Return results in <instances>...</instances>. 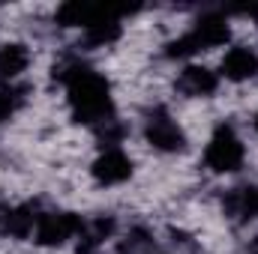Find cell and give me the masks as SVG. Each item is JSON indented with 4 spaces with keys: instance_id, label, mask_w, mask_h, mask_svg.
<instances>
[{
    "instance_id": "8",
    "label": "cell",
    "mask_w": 258,
    "mask_h": 254,
    "mask_svg": "<svg viewBox=\"0 0 258 254\" xmlns=\"http://www.w3.org/2000/svg\"><path fill=\"white\" fill-rule=\"evenodd\" d=\"M225 212L240 218V221H252L258 218V186H240L225 194Z\"/></svg>"
},
{
    "instance_id": "9",
    "label": "cell",
    "mask_w": 258,
    "mask_h": 254,
    "mask_svg": "<svg viewBox=\"0 0 258 254\" xmlns=\"http://www.w3.org/2000/svg\"><path fill=\"white\" fill-rule=\"evenodd\" d=\"M36 221H39V212H36V203H21V206H12L6 209V224H3V233L15 236V239H24L36 230Z\"/></svg>"
},
{
    "instance_id": "7",
    "label": "cell",
    "mask_w": 258,
    "mask_h": 254,
    "mask_svg": "<svg viewBox=\"0 0 258 254\" xmlns=\"http://www.w3.org/2000/svg\"><path fill=\"white\" fill-rule=\"evenodd\" d=\"M222 75L228 81H249V78H255L258 75V54L249 51V48H243V45L231 48L222 57Z\"/></svg>"
},
{
    "instance_id": "14",
    "label": "cell",
    "mask_w": 258,
    "mask_h": 254,
    "mask_svg": "<svg viewBox=\"0 0 258 254\" xmlns=\"http://www.w3.org/2000/svg\"><path fill=\"white\" fill-rule=\"evenodd\" d=\"M24 93H27L24 87H18V84H12V81H0V123L9 120V117L21 108Z\"/></svg>"
},
{
    "instance_id": "2",
    "label": "cell",
    "mask_w": 258,
    "mask_h": 254,
    "mask_svg": "<svg viewBox=\"0 0 258 254\" xmlns=\"http://www.w3.org/2000/svg\"><path fill=\"white\" fill-rule=\"evenodd\" d=\"M243 156H246L243 141L237 138V132L231 126L216 129L210 135V141H207V150H204V162L216 174H234V171H240Z\"/></svg>"
},
{
    "instance_id": "1",
    "label": "cell",
    "mask_w": 258,
    "mask_h": 254,
    "mask_svg": "<svg viewBox=\"0 0 258 254\" xmlns=\"http://www.w3.org/2000/svg\"><path fill=\"white\" fill-rule=\"evenodd\" d=\"M54 78H60L69 90V108L78 123L102 126L114 120V105H111V87L108 81L93 72L84 63H66L54 69Z\"/></svg>"
},
{
    "instance_id": "15",
    "label": "cell",
    "mask_w": 258,
    "mask_h": 254,
    "mask_svg": "<svg viewBox=\"0 0 258 254\" xmlns=\"http://www.w3.org/2000/svg\"><path fill=\"white\" fill-rule=\"evenodd\" d=\"M255 132H258V114H255Z\"/></svg>"
},
{
    "instance_id": "4",
    "label": "cell",
    "mask_w": 258,
    "mask_h": 254,
    "mask_svg": "<svg viewBox=\"0 0 258 254\" xmlns=\"http://www.w3.org/2000/svg\"><path fill=\"white\" fill-rule=\"evenodd\" d=\"M144 138H147L150 147H156V150H162V153H177V150L186 147L183 129L168 117V111H153V114H150V120H147V126H144Z\"/></svg>"
},
{
    "instance_id": "3",
    "label": "cell",
    "mask_w": 258,
    "mask_h": 254,
    "mask_svg": "<svg viewBox=\"0 0 258 254\" xmlns=\"http://www.w3.org/2000/svg\"><path fill=\"white\" fill-rule=\"evenodd\" d=\"M84 230V221L75 215V212H42L39 221H36V242L45 245V248H54V245H63L72 236H78Z\"/></svg>"
},
{
    "instance_id": "11",
    "label": "cell",
    "mask_w": 258,
    "mask_h": 254,
    "mask_svg": "<svg viewBox=\"0 0 258 254\" xmlns=\"http://www.w3.org/2000/svg\"><path fill=\"white\" fill-rule=\"evenodd\" d=\"M27 66H30V51H27L21 42H6V45H0V81L18 78Z\"/></svg>"
},
{
    "instance_id": "5",
    "label": "cell",
    "mask_w": 258,
    "mask_h": 254,
    "mask_svg": "<svg viewBox=\"0 0 258 254\" xmlns=\"http://www.w3.org/2000/svg\"><path fill=\"white\" fill-rule=\"evenodd\" d=\"M90 174H93V180L99 186H120V183H126L129 177H132V162H129V156L123 150L114 147V150H105L93 162Z\"/></svg>"
},
{
    "instance_id": "13",
    "label": "cell",
    "mask_w": 258,
    "mask_h": 254,
    "mask_svg": "<svg viewBox=\"0 0 258 254\" xmlns=\"http://www.w3.org/2000/svg\"><path fill=\"white\" fill-rule=\"evenodd\" d=\"M120 33H123L120 18H102V21H96V24H90V27L84 30V42L99 48V45H111V42H117Z\"/></svg>"
},
{
    "instance_id": "12",
    "label": "cell",
    "mask_w": 258,
    "mask_h": 254,
    "mask_svg": "<svg viewBox=\"0 0 258 254\" xmlns=\"http://www.w3.org/2000/svg\"><path fill=\"white\" fill-rule=\"evenodd\" d=\"M114 230V221L111 218H96L93 224H84V230L78 233V254H93Z\"/></svg>"
},
{
    "instance_id": "6",
    "label": "cell",
    "mask_w": 258,
    "mask_h": 254,
    "mask_svg": "<svg viewBox=\"0 0 258 254\" xmlns=\"http://www.w3.org/2000/svg\"><path fill=\"white\" fill-rule=\"evenodd\" d=\"M192 42L198 45V51L204 48H219L231 39V27H228V18L219 15V12H207L195 21V27L189 30Z\"/></svg>"
},
{
    "instance_id": "10",
    "label": "cell",
    "mask_w": 258,
    "mask_h": 254,
    "mask_svg": "<svg viewBox=\"0 0 258 254\" xmlns=\"http://www.w3.org/2000/svg\"><path fill=\"white\" fill-rule=\"evenodd\" d=\"M216 87H219V78L207 66H186L180 75V90L189 96H210L216 93Z\"/></svg>"
}]
</instances>
